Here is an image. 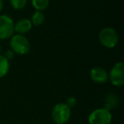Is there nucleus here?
Returning a JSON list of instances; mask_svg holds the SVG:
<instances>
[{
	"label": "nucleus",
	"mask_w": 124,
	"mask_h": 124,
	"mask_svg": "<svg viewBox=\"0 0 124 124\" xmlns=\"http://www.w3.org/2000/svg\"><path fill=\"white\" fill-rule=\"evenodd\" d=\"M15 32V23L12 18L6 15L0 16V39L11 38Z\"/></svg>",
	"instance_id": "obj_5"
},
{
	"label": "nucleus",
	"mask_w": 124,
	"mask_h": 124,
	"mask_svg": "<svg viewBox=\"0 0 124 124\" xmlns=\"http://www.w3.org/2000/svg\"><path fill=\"white\" fill-rule=\"evenodd\" d=\"M71 108L65 103H58L52 110V118L56 124H66L71 117Z\"/></svg>",
	"instance_id": "obj_2"
},
{
	"label": "nucleus",
	"mask_w": 124,
	"mask_h": 124,
	"mask_svg": "<svg viewBox=\"0 0 124 124\" xmlns=\"http://www.w3.org/2000/svg\"><path fill=\"white\" fill-rule=\"evenodd\" d=\"M111 120V113L105 108L96 109L88 116L89 124H110Z\"/></svg>",
	"instance_id": "obj_4"
},
{
	"label": "nucleus",
	"mask_w": 124,
	"mask_h": 124,
	"mask_svg": "<svg viewBox=\"0 0 124 124\" xmlns=\"http://www.w3.org/2000/svg\"><path fill=\"white\" fill-rule=\"evenodd\" d=\"M99 39L104 47L107 48H113L118 43V35L113 28L104 27L99 33Z\"/></svg>",
	"instance_id": "obj_3"
},
{
	"label": "nucleus",
	"mask_w": 124,
	"mask_h": 124,
	"mask_svg": "<svg viewBox=\"0 0 124 124\" xmlns=\"http://www.w3.org/2000/svg\"><path fill=\"white\" fill-rule=\"evenodd\" d=\"M4 57H5V58L9 61V60H13V59H14L15 53L11 49L10 50H7V51H6V53H5V54H4Z\"/></svg>",
	"instance_id": "obj_15"
},
{
	"label": "nucleus",
	"mask_w": 124,
	"mask_h": 124,
	"mask_svg": "<svg viewBox=\"0 0 124 124\" xmlns=\"http://www.w3.org/2000/svg\"><path fill=\"white\" fill-rule=\"evenodd\" d=\"M80 124H83V123H80Z\"/></svg>",
	"instance_id": "obj_18"
},
{
	"label": "nucleus",
	"mask_w": 124,
	"mask_h": 124,
	"mask_svg": "<svg viewBox=\"0 0 124 124\" xmlns=\"http://www.w3.org/2000/svg\"><path fill=\"white\" fill-rule=\"evenodd\" d=\"M9 70V62L4 55L0 54V78H4L8 74Z\"/></svg>",
	"instance_id": "obj_10"
},
{
	"label": "nucleus",
	"mask_w": 124,
	"mask_h": 124,
	"mask_svg": "<svg viewBox=\"0 0 124 124\" xmlns=\"http://www.w3.org/2000/svg\"><path fill=\"white\" fill-rule=\"evenodd\" d=\"M65 104H66V105H67L68 107L71 108V107H74L75 105H76L77 100L74 98V97H69V98L66 100V102Z\"/></svg>",
	"instance_id": "obj_14"
},
{
	"label": "nucleus",
	"mask_w": 124,
	"mask_h": 124,
	"mask_svg": "<svg viewBox=\"0 0 124 124\" xmlns=\"http://www.w3.org/2000/svg\"><path fill=\"white\" fill-rule=\"evenodd\" d=\"M3 7H4V2H3V0H0V12L2 11Z\"/></svg>",
	"instance_id": "obj_16"
},
{
	"label": "nucleus",
	"mask_w": 124,
	"mask_h": 124,
	"mask_svg": "<svg viewBox=\"0 0 124 124\" xmlns=\"http://www.w3.org/2000/svg\"><path fill=\"white\" fill-rule=\"evenodd\" d=\"M31 27H32V24H31V21L29 19H21L16 22L15 25V31L17 34L20 35H24L26 33L29 32L31 31Z\"/></svg>",
	"instance_id": "obj_8"
},
{
	"label": "nucleus",
	"mask_w": 124,
	"mask_h": 124,
	"mask_svg": "<svg viewBox=\"0 0 124 124\" xmlns=\"http://www.w3.org/2000/svg\"><path fill=\"white\" fill-rule=\"evenodd\" d=\"M90 78L94 83L102 84L109 80V74L104 68L100 66H95L90 71Z\"/></svg>",
	"instance_id": "obj_7"
},
{
	"label": "nucleus",
	"mask_w": 124,
	"mask_h": 124,
	"mask_svg": "<svg viewBox=\"0 0 124 124\" xmlns=\"http://www.w3.org/2000/svg\"><path fill=\"white\" fill-rule=\"evenodd\" d=\"M109 79L114 86H122L124 84V64L118 62L113 66L109 74Z\"/></svg>",
	"instance_id": "obj_6"
},
{
	"label": "nucleus",
	"mask_w": 124,
	"mask_h": 124,
	"mask_svg": "<svg viewBox=\"0 0 124 124\" xmlns=\"http://www.w3.org/2000/svg\"><path fill=\"white\" fill-rule=\"evenodd\" d=\"M11 50L15 54H17L20 55H24L27 54L30 50V44L29 40L24 35L16 34L11 37V39L9 41Z\"/></svg>",
	"instance_id": "obj_1"
},
{
	"label": "nucleus",
	"mask_w": 124,
	"mask_h": 124,
	"mask_svg": "<svg viewBox=\"0 0 124 124\" xmlns=\"http://www.w3.org/2000/svg\"><path fill=\"white\" fill-rule=\"evenodd\" d=\"M1 50H2V48H1V45H0V52H1Z\"/></svg>",
	"instance_id": "obj_17"
},
{
	"label": "nucleus",
	"mask_w": 124,
	"mask_h": 124,
	"mask_svg": "<svg viewBox=\"0 0 124 124\" xmlns=\"http://www.w3.org/2000/svg\"><path fill=\"white\" fill-rule=\"evenodd\" d=\"M118 105V98L112 93H108L105 98V108L110 110Z\"/></svg>",
	"instance_id": "obj_9"
},
{
	"label": "nucleus",
	"mask_w": 124,
	"mask_h": 124,
	"mask_svg": "<svg viewBox=\"0 0 124 124\" xmlns=\"http://www.w3.org/2000/svg\"><path fill=\"white\" fill-rule=\"evenodd\" d=\"M45 20V16L42 11H36L34 14L32 15V17H31V24L34 25L36 26H39L43 24Z\"/></svg>",
	"instance_id": "obj_11"
},
{
	"label": "nucleus",
	"mask_w": 124,
	"mask_h": 124,
	"mask_svg": "<svg viewBox=\"0 0 124 124\" xmlns=\"http://www.w3.org/2000/svg\"><path fill=\"white\" fill-rule=\"evenodd\" d=\"M27 0H10V4L15 9H22L26 5Z\"/></svg>",
	"instance_id": "obj_13"
},
{
	"label": "nucleus",
	"mask_w": 124,
	"mask_h": 124,
	"mask_svg": "<svg viewBox=\"0 0 124 124\" xmlns=\"http://www.w3.org/2000/svg\"><path fill=\"white\" fill-rule=\"evenodd\" d=\"M31 4L37 11L43 12L49 5V0H31Z\"/></svg>",
	"instance_id": "obj_12"
}]
</instances>
